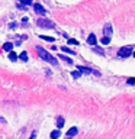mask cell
<instances>
[{
  "label": "cell",
  "mask_w": 135,
  "mask_h": 139,
  "mask_svg": "<svg viewBox=\"0 0 135 139\" xmlns=\"http://www.w3.org/2000/svg\"><path fill=\"white\" fill-rule=\"evenodd\" d=\"M63 126H64V117H63V116H58V119H57V127H58V130Z\"/></svg>",
  "instance_id": "cell-9"
},
{
  "label": "cell",
  "mask_w": 135,
  "mask_h": 139,
  "mask_svg": "<svg viewBox=\"0 0 135 139\" xmlns=\"http://www.w3.org/2000/svg\"><path fill=\"white\" fill-rule=\"evenodd\" d=\"M77 132H78V129H77V127H71V129H68V130H67V133H65V135H67V138H71V136H76Z\"/></svg>",
  "instance_id": "cell-7"
},
{
  "label": "cell",
  "mask_w": 135,
  "mask_h": 139,
  "mask_svg": "<svg viewBox=\"0 0 135 139\" xmlns=\"http://www.w3.org/2000/svg\"><path fill=\"white\" fill-rule=\"evenodd\" d=\"M58 58H61V59H63V61H65L67 64H73V59H71V58H68V57H65V55H60Z\"/></svg>",
  "instance_id": "cell-13"
},
{
  "label": "cell",
  "mask_w": 135,
  "mask_h": 139,
  "mask_svg": "<svg viewBox=\"0 0 135 139\" xmlns=\"http://www.w3.org/2000/svg\"><path fill=\"white\" fill-rule=\"evenodd\" d=\"M77 70H78V73H80V74H96V75H100L99 73H96V71H93V70L92 68H87V67H82V65H78V67H77Z\"/></svg>",
  "instance_id": "cell-4"
},
{
  "label": "cell",
  "mask_w": 135,
  "mask_h": 139,
  "mask_svg": "<svg viewBox=\"0 0 135 139\" xmlns=\"http://www.w3.org/2000/svg\"><path fill=\"white\" fill-rule=\"evenodd\" d=\"M34 10H35L38 15H45V13H47V10L44 9V6H41L39 3H34Z\"/></svg>",
  "instance_id": "cell-5"
},
{
  "label": "cell",
  "mask_w": 135,
  "mask_h": 139,
  "mask_svg": "<svg viewBox=\"0 0 135 139\" xmlns=\"http://www.w3.org/2000/svg\"><path fill=\"white\" fill-rule=\"evenodd\" d=\"M36 25L39 26V28H45V29H54V25L51 20H48V19H38L36 20Z\"/></svg>",
  "instance_id": "cell-2"
},
{
  "label": "cell",
  "mask_w": 135,
  "mask_h": 139,
  "mask_svg": "<svg viewBox=\"0 0 135 139\" xmlns=\"http://www.w3.org/2000/svg\"><path fill=\"white\" fill-rule=\"evenodd\" d=\"M94 52H97V54H100V55H105V51L102 49V48H93Z\"/></svg>",
  "instance_id": "cell-17"
},
{
  "label": "cell",
  "mask_w": 135,
  "mask_h": 139,
  "mask_svg": "<svg viewBox=\"0 0 135 139\" xmlns=\"http://www.w3.org/2000/svg\"><path fill=\"white\" fill-rule=\"evenodd\" d=\"M19 58H20L22 61H25V62H26V61H28V52L23 51L22 54H20V55H19Z\"/></svg>",
  "instance_id": "cell-14"
},
{
  "label": "cell",
  "mask_w": 135,
  "mask_h": 139,
  "mask_svg": "<svg viewBox=\"0 0 135 139\" xmlns=\"http://www.w3.org/2000/svg\"><path fill=\"white\" fill-rule=\"evenodd\" d=\"M68 44H71V45H78V41L77 39H68Z\"/></svg>",
  "instance_id": "cell-19"
},
{
  "label": "cell",
  "mask_w": 135,
  "mask_h": 139,
  "mask_svg": "<svg viewBox=\"0 0 135 139\" xmlns=\"http://www.w3.org/2000/svg\"><path fill=\"white\" fill-rule=\"evenodd\" d=\"M71 75H73L74 78H78V77H80V73H78V71H73V73H71Z\"/></svg>",
  "instance_id": "cell-20"
},
{
  "label": "cell",
  "mask_w": 135,
  "mask_h": 139,
  "mask_svg": "<svg viewBox=\"0 0 135 139\" xmlns=\"http://www.w3.org/2000/svg\"><path fill=\"white\" fill-rule=\"evenodd\" d=\"M100 42H102L103 45H107V44L111 42V38H107V36H103V38H102V41H100Z\"/></svg>",
  "instance_id": "cell-16"
},
{
  "label": "cell",
  "mask_w": 135,
  "mask_h": 139,
  "mask_svg": "<svg viewBox=\"0 0 135 139\" xmlns=\"http://www.w3.org/2000/svg\"><path fill=\"white\" fill-rule=\"evenodd\" d=\"M22 3H25V5H31V0H25V2L22 0Z\"/></svg>",
  "instance_id": "cell-23"
},
{
  "label": "cell",
  "mask_w": 135,
  "mask_h": 139,
  "mask_svg": "<svg viewBox=\"0 0 135 139\" xmlns=\"http://www.w3.org/2000/svg\"><path fill=\"white\" fill-rule=\"evenodd\" d=\"M12 48H13L12 42H5V44H3V49H5V51H10V52H12Z\"/></svg>",
  "instance_id": "cell-10"
},
{
  "label": "cell",
  "mask_w": 135,
  "mask_h": 139,
  "mask_svg": "<svg viewBox=\"0 0 135 139\" xmlns=\"http://www.w3.org/2000/svg\"><path fill=\"white\" fill-rule=\"evenodd\" d=\"M112 32H113V29H112V25H111V23H106V25H105V28H103V33H105V36L111 38Z\"/></svg>",
  "instance_id": "cell-6"
},
{
  "label": "cell",
  "mask_w": 135,
  "mask_h": 139,
  "mask_svg": "<svg viewBox=\"0 0 135 139\" xmlns=\"http://www.w3.org/2000/svg\"><path fill=\"white\" fill-rule=\"evenodd\" d=\"M128 84H135V78H128Z\"/></svg>",
  "instance_id": "cell-21"
},
{
  "label": "cell",
  "mask_w": 135,
  "mask_h": 139,
  "mask_svg": "<svg viewBox=\"0 0 135 139\" xmlns=\"http://www.w3.org/2000/svg\"><path fill=\"white\" fill-rule=\"evenodd\" d=\"M36 51H38V55L44 59V61H47V62L52 64V65H58V61H57V58H54L49 52H47L44 48H41V46H38L36 48Z\"/></svg>",
  "instance_id": "cell-1"
},
{
  "label": "cell",
  "mask_w": 135,
  "mask_h": 139,
  "mask_svg": "<svg viewBox=\"0 0 135 139\" xmlns=\"http://www.w3.org/2000/svg\"><path fill=\"white\" fill-rule=\"evenodd\" d=\"M96 42H97L96 36H94V35H89V38H87V44H89V45H96Z\"/></svg>",
  "instance_id": "cell-8"
},
{
  "label": "cell",
  "mask_w": 135,
  "mask_h": 139,
  "mask_svg": "<svg viewBox=\"0 0 135 139\" xmlns=\"http://www.w3.org/2000/svg\"><path fill=\"white\" fill-rule=\"evenodd\" d=\"M9 59H10V61H12V62H15V61H16V59H18V55H16V54H15V52H10V54H9Z\"/></svg>",
  "instance_id": "cell-15"
},
{
  "label": "cell",
  "mask_w": 135,
  "mask_h": 139,
  "mask_svg": "<svg viewBox=\"0 0 135 139\" xmlns=\"http://www.w3.org/2000/svg\"><path fill=\"white\" fill-rule=\"evenodd\" d=\"M132 54H134V57H135V51H134V52H132Z\"/></svg>",
  "instance_id": "cell-24"
},
{
  "label": "cell",
  "mask_w": 135,
  "mask_h": 139,
  "mask_svg": "<svg viewBox=\"0 0 135 139\" xmlns=\"http://www.w3.org/2000/svg\"><path fill=\"white\" fill-rule=\"evenodd\" d=\"M41 38L42 39H45V41H48V42H54V38H49V36H44V35H42Z\"/></svg>",
  "instance_id": "cell-18"
},
{
  "label": "cell",
  "mask_w": 135,
  "mask_h": 139,
  "mask_svg": "<svg viewBox=\"0 0 135 139\" xmlns=\"http://www.w3.org/2000/svg\"><path fill=\"white\" fill-rule=\"evenodd\" d=\"M131 54H132V49H131V48H121V49L118 51V55L121 58H128Z\"/></svg>",
  "instance_id": "cell-3"
},
{
  "label": "cell",
  "mask_w": 135,
  "mask_h": 139,
  "mask_svg": "<svg viewBox=\"0 0 135 139\" xmlns=\"http://www.w3.org/2000/svg\"><path fill=\"white\" fill-rule=\"evenodd\" d=\"M61 51H63V52H67V54H70V55H74V54H76V52L73 51V49H70L68 46H61Z\"/></svg>",
  "instance_id": "cell-12"
},
{
  "label": "cell",
  "mask_w": 135,
  "mask_h": 139,
  "mask_svg": "<svg viewBox=\"0 0 135 139\" xmlns=\"http://www.w3.org/2000/svg\"><path fill=\"white\" fill-rule=\"evenodd\" d=\"M60 136H61V132H60L58 129H57V130H52V132H51V139H58Z\"/></svg>",
  "instance_id": "cell-11"
},
{
  "label": "cell",
  "mask_w": 135,
  "mask_h": 139,
  "mask_svg": "<svg viewBox=\"0 0 135 139\" xmlns=\"http://www.w3.org/2000/svg\"><path fill=\"white\" fill-rule=\"evenodd\" d=\"M67 139H70V138H67Z\"/></svg>",
  "instance_id": "cell-25"
},
{
  "label": "cell",
  "mask_w": 135,
  "mask_h": 139,
  "mask_svg": "<svg viewBox=\"0 0 135 139\" xmlns=\"http://www.w3.org/2000/svg\"><path fill=\"white\" fill-rule=\"evenodd\" d=\"M35 138H36V132H32V135H31L29 139H35Z\"/></svg>",
  "instance_id": "cell-22"
}]
</instances>
